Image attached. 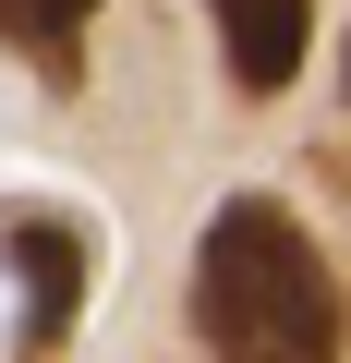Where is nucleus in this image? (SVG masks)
Instances as JSON below:
<instances>
[{
	"mask_svg": "<svg viewBox=\"0 0 351 363\" xmlns=\"http://www.w3.org/2000/svg\"><path fill=\"white\" fill-rule=\"evenodd\" d=\"M194 339L218 363H339V279L279 194H230L194 242Z\"/></svg>",
	"mask_w": 351,
	"mask_h": 363,
	"instance_id": "f257e3e1",
	"label": "nucleus"
},
{
	"mask_svg": "<svg viewBox=\"0 0 351 363\" xmlns=\"http://www.w3.org/2000/svg\"><path fill=\"white\" fill-rule=\"evenodd\" d=\"M85 25H97V0H0V37H13V49H37L49 73H73Z\"/></svg>",
	"mask_w": 351,
	"mask_h": 363,
	"instance_id": "20e7f679",
	"label": "nucleus"
},
{
	"mask_svg": "<svg viewBox=\"0 0 351 363\" xmlns=\"http://www.w3.org/2000/svg\"><path fill=\"white\" fill-rule=\"evenodd\" d=\"M0 242H13V279H25L13 363H49V351L73 339V315H85V230H73V218H49V206H25Z\"/></svg>",
	"mask_w": 351,
	"mask_h": 363,
	"instance_id": "f03ea898",
	"label": "nucleus"
},
{
	"mask_svg": "<svg viewBox=\"0 0 351 363\" xmlns=\"http://www.w3.org/2000/svg\"><path fill=\"white\" fill-rule=\"evenodd\" d=\"M206 13H218V49H230L243 97H279L315 49V0H206Z\"/></svg>",
	"mask_w": 351,
	"mask_h": 363,
	"instance_id": "7ed1b4c3",
	"label": "nucleus"
},
{
	"mask_svg": "<svg viewBox=\"0 0 351 363\" xmlns=\"http://www.w3.org/2000/svg\"><path fill=\"white\" fill-rule=\"evenodd\" d=\"M339 97H351V37H339Z\"/></svg>",
	"mask_w": 351,
	"mask_h": 363,
	"instance_id": "39448f33",
	"label": "nucleus"
}]
</instances>
